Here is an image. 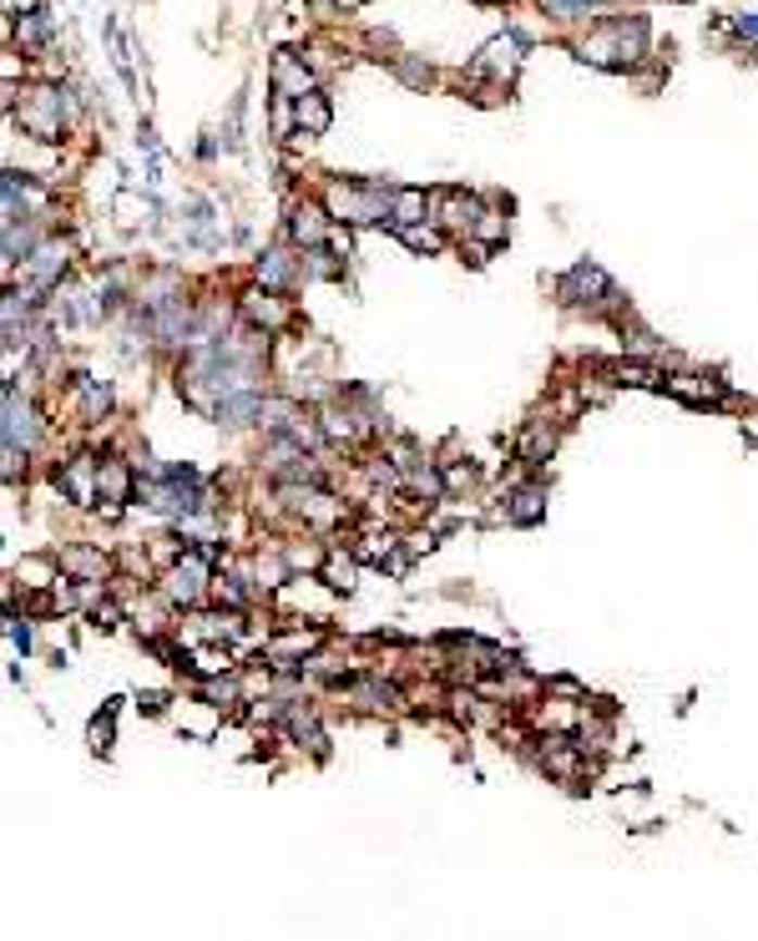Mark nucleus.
Segmentation results:
<instances>
[{
  "label": "nucleus",
  "mask_w": 758,
  "mask_h": 941,
  "mask_svg": "<svg viewBox=\"0 0 758 941\" xmlns=\"http://www.w3.org/2000/svg\"><path fill=\"white\" fill-rule=\"evenodd\" d=\"M213 562L198 552V547H182V557L167 562V573H162V603L167 607H198L213 592Z\"/></svg>",
  "instance_id": "nucleus-6"
},
{
  "label": "nucleus",
  "mask_w": 758,
  "mask_h": 941,
  "mask_svg": "<svg viewBox=\"0 0 758 941\" xmlns=\"http://www.w3.org/2000/svg\"><path fill=\"white\" fill-rule=\"evenodd\" d=\"M61 573H72L76 582H106L112 577V557H106L102 547H61Z\"/></svg>",
  "instance_id": "nucleus-14"
},
{
  "label": "nucleus",
  "mask_w": 758,
  "mask_h": 941,
  "mask_svg": "<svg viewBox=\"0 0 758 941\" xmlns=\"http://www.w3.org/2000/svg\"><path fill=\"white\" fill-rule=\"evenodd\" d=\"M329 208H324V198H293L289 203V218H283V234H289V243L299 253L304 249H319V243H329Z\"/></svg>",
  "instance_id": "nucleus-7"
},
{
  "label": "nucleus",
  "mask_w": 758,
  "mask_h": 941,
  "mask_svg": "<svg viewBox=\"0 0 758 941\" xmlns=\"http://www.w3.org/2000/svg\"><path fill=\"white\" fill-rule=\"evenodd\" d=\"M0 396H5V476L15 481V466H26V456L36 451V441H41L46 421L36 415V405L15 390V380H5Z\"/></svg>",
  "instance_id": "nucleus-5"
},
{
  "label": "nucleus",
  "mask_w": 758,
  "mask_h": 941,
  "mask_svg": "<svg viewBox=\"0 0 758 941\" xmlns=\"http://www.w3.org/2000/svg\"><path fill=\"white\" fill-rule=\"evenodd\" d=\"M602 0H541V11L556 15V21H582V15H597Z\"/></svg>",
  "instance_id": "nucleus-29"
},
{
  "label": "nucleus",
  "mask_w": 758,
  "mask_h": 941,
  "mask_svg": "<svg viewBox=\"0 0 758 941\" xmlns=\"http://www.w3.org/2000/svg\"><path fill=\"white\" fill-rule=\"evenodd\" d=\"M738 30H744V36H758V15H754V21H748V15H738Z\"/></svg>",
  "instance_id": "nucleus-33"
},
{
  "label": "nucleus",
  "mask_w": 758,
  "mask_h": 941,
  "mask_svg": "<svg viewBox=\"0 0 758 941\" xmlns=\"http://www.w3.org/2000/svg\"><path fill=\"white\" fill-rule=\"evenodd\" d=\"M430 218V192L425 188H394V208H390V228H409V223Z\"/></svg>",
  "instance_id": "nucleus-23"
},
{
  "label": "nucleus",
  "mask_w": 758,
  "mask_h": 941,
  "mask_svg": "<svg viewBox=\"0 0 758 941\" xmlns=\"http://www.w3.org/2000/svg\"><path fill=\"white\" fill-rule=\"evenodd\" d=\"M571 51H577V61H592L602 72H628L653 51V26H647V15H607Z\"/></svg>",
  "instance_id": "nucleus-1"
},
{
  "label": "nucleus",
  "mask_w": 758,
  "mask_h": 941,
  "mask_svg": "<svg viewBox=\"0 0 758 941\" xmlns=\"http://www.w3.org/2000/svg\"><path fill=\"white\" fill-rule=\"evenodd\" d=\"M11 117L21 122V133L30 142H61V133H66V91L56 81H41V87L21 91V106H11Z\"/></svg>",
  "instance_id": "nucleus-3"
},
{
  "label": "nucleus",
  "mask_w": 758,
  "mask_h": 941,
  "mask_svg": "<svg viewBox=\"0 0 758 941\" xmlns=\"http://www.w3.org/2000/svg\"><path fill=\"white\" fill-rule=\"evenodd\" d=\"M142 708L147 714H162V708H167V693H142Z\"/></svg>",
  "instance_id": "nucleus-32"
},
{
  "label": "nucleus",
  "mask_w": 758,
  "mask_h": 941,
  "mask_svg": "<svg viewBox=\"0 0 758 941\" xmlns=\"http://www.w3.org/2000/svg\"><path fill=\"white\" fill-rule=\"evenodd\" d=\"M97 497H102V501H117V506H127V501L137 497V470H131L122 456H106V461H102V481H97Z\"/></svg>",
  "instance_id": "nucleus-21"
},
{
  "label": "nucleus",
  "mask_w": 758,
  "mask_h": 941,
  "mask_svg": "<svg viewBox=\"0 0 758 941\" xmlns=\"http://www.w3.org/2000/svg\"><path fill=\"white\" fill-rule=\"evenodd\" d=\"M238 310H243V319L253 324V329H263V335H278L283 324L293 319V310H289V299L278 294V289H249V294L238 299Z\"/></svg>",
  "instance_id": "nucleus-12"
},
{
  "label": "nucleus",
  "mask_w": 758,
  "mask_h": 941,
  "mask_svg": "<svg viewBox=\"0 0 758 941\" xmlns=\"http://www.w3.org/2000/svg\"><path fill=\"white\" fill-rule=\"evenodd\" d=\"M394 234H400V243H405V249H415V253H440V249H445V238H451L435 218L409 223V228H394Z\"/></svg>",
  "instance_id": "nucleus-24"
},
{
  "label": "nucleus",
  "mask_w": 758,
  "mask_h": 941,
  "mask_svg": "<svg viewBox=\"0 0 758 941\" xmlns=\"http://www.w3.org/2000/svg\"><path fill=\"white\" fill-rule=\"evenodd\" d=\"M324 208H329L334 223L375 228V223H390L394 188L390 183H369V177H334V183L324 188Z\"/></svg>",
  "instance_id": "nucleus-2"
},
{
  "label": "nucleus",
  "mask_w": 758,
  "mask_h": 941,
  "mask_svg": "<svg viewBox=\"0 0 758 941\" xmlns=\"http://www.w3.org/2000/svg\"><path fill=\"white\" fill-rule=\"evenodd\" d=\"M556 436H561V430H556L552 421H526L521 436H516V461H521V466H546L556 451Z\"/></svg>",
  "instance_id": "nucleus-17"
},
{
  "label": "nucleus",
  "mask_w": 758,
  "mask_h": 941,
  "mask_svg": "<svg viewBox=\"0 0 758 941\" xmlns=\"http://www.w3.org/2000/svg\"><path fill=\"white\" fill-rule=\"evenodd\" d=\"M117 618H122V607L102 592V603H91V628H117Z\"/></svg>",
  "instance_id": "nucleus-30"
},
{
  "label": "nucleus",
  "mask_w": 758,
  "mask_h": 941,
  "mask_svg": "<svg viewBox=\"0 0 758 941\" xmlns=\"http://www.w3.org/2000/svg\"><path fill=\"white\" fill-rule=\"evenodd\" d=\"M541 516H546V486L531 481V486H516L506 501V522L510 527H536Z\"/></svg>",
  "instance_id": "nucleus-20"
},
{
  "label": "nucleus",
  "mask_w": 758,
  "mask_h": 941,
  "mask_svg": "<svg viewBox=\"0 0 758 941\" xmlns=\"http://www.w3.org/2000/svg\"><path fill=\"white\" fill-rule=\"evenodd\" d=\"M263 400L258 390H238V396H223L218 405H213V421L228 430H243V426H258V415H263Z\"/></svg>",
  "instance_id": "nucleus-18"
},
{
  "label": "nucleus",
  "mask_w": 758,
  "mask_h": 941,
  "mask_svg": "<svg viewBox=\"0 0 758 941\" xmlns=\"http://www.w3.org/2000/svg\"><path fill=\"white\" fill-rule=\"evenodd\" d=\"M293 122H299V137H324L329 133V122H334V106H329V97L314 87L308 97L293 102Z\"/></svg>",
  "instance_id": "nucleus-22"
},
{
  "label": "nucleus",
  "mask_w": 758,
  "mask_h": 941,
  "mask_svg": "<svg viewBox=\"0 0 758 941\" xmlns=\"http://www.w3.org/2000/svg\"><path fill=\"white\" fill-rule=\"evenodd\" d=\"M87 739H91V750H97V754H112V744H117V704H106L102 714L91 719Z\"/></svg>",
  "instance_id": "nucleus-27"
},
{
  "label": "nucleus",
  "mask_w": 758,
  "mask_h": 941,
  "mask_svg": "<svg viewBox=\"0 0 758 941\" xmlns=\"http://www.w3.org/2000/svg\"><path fill=\"white\" fill-rule=\"evenodd\" d=\"M506 213H501V208H481V218H476V228H470V238H485V243H491V249H501V243H506Z\"/></svg>",
  "instance_id": "nucleus-28"
},
{
  "label": "nucleus",
  "mask_w": 758,
  "mask_h": 941,
  "mask_svg": "<svg viewBox=\"0 0 758 941\" xmlns=\"http://www.w3.org/2000/svg\"><path fill=\"white\" fill-rule=\"evenodd\" d=\"M668 396L687 400V405H723L729 385L713 380V375H668Z\"/></svg>",
  "instance_id": "nucleus-19"
},
{
  "label": "nucleus",
  "mask_w": 758,
  "mask_h": 941,
  "mask_svg": "<svg viewBox=\"0 0 758 941\" xmlns=\"http://www.w3.org/2000/svg\"><path fill=\"white\" fill-rule=\"evenodd\" d=\"M72 396H76V415H81V426H102L106 415H112V385H106V380L76 375Z\"/></svg>",
  "instance_id": "nucleus-16"
},
{
  "label": "nucleus",
  "mask_w": 758,
  "mask_h": 941,
  "mask_svg": "<svg viewBox=\"0 0 758 941\" xmlns=\"http://www.w3.org/2000/svg\"><path fill=\"white\" fill-rule=\"evenodd\" d=\"M112 213H117L122 228H142V223H152V203L147 198H137L131 188L117 192V203H112Z\"/></svg>",
  "instance_id": "nucleus-26"
},
{
  "label": "nucleus",
  "mask_w": 758,
  "mask_h": 941,
  "mask_svg": "<svg viewBox=\"0 0 758 941\" xmlns=\"http://www.w3.org/2000/svg\"><path fill=\"white\" fill-rule=\"evenodd\" d=\"M268 81H274V97H289V102H299V97L314 91V72H308L304 57H293V51H278Z\"/></svg>",
  "instance_id": "nucleus-15"
},
{
  "label": "nucleus",
  "mask_w": 758,
  "mask_h": 941,
  "mask_svg": "<svg viewBox=\"0 0 758 941\" xmlns=\"http://www.w3.org/2000/svg\"><path fill=\"white\" fill-rule=\"evenodd\" d=\"M521 57H526V41L516 30H501V36H491L481 46V57L470 61V76H491L496 87H506L510 76L521 72Z\"/></svg>",
  "instance_id": "nucleus-8"
},
{
  "label": "nucleus",
  "mask_w": 758,
  "mask_h": 941,
  "mask_svg": "<svg viewBox=\"0 0 758 941\" xmlns=\"http://www.w3.org/2000/svg\"><path fill=\"white\" fill-rule=\"evenodd\" d=\"M556 299L567 304V310H586V314H607V310H622V294H617V284L602 274L592 259H582V264H571L561 279H556Z\"/></svg>",
  "instance_id": "nucleus-4"
},
{
  "label": "nucleus",
  "mask_w": 758,
  "mask_h": 941,
  "mask_svg": "<svg viewBox=\"0 0 758 941\" xmlns=\"http://www.w3.org/2000/svg\"><path fill=\"white\" fill-rule=\"evenodd\" d=\"M319 577H324V588H329V592H350L354 588V557H344L339 547H329V557H324Z\"/></svg>",
  "instance_id": "nucleus-25"
},
{
  "label": "nucleus",
  "mask_w": 758,
  "mask_h": 941,
  "mask_svg": "<svg viewBox=\"0 0 758 941\" xmlns=\"http://www.w3.org/2000/svg\"><path fill=\"white\" fill-rule=\"evenodd\" d=\"M66 264H72V243L51 238V243H41L30 259H21V274H26L30 284H41V289H61V279H66Z\"/></svg>",
  "instance_id": "nucleus-13"
},
{
  "label": "nucleus",
  "mask_w": 758,
  "mask_h": 941,
  "mask_svg": "<svg viewBox=\"0 0 758 941\" xmlns=\"http://www.w3.org/2000/svg\"><path fill=\"white\" fill-rule=\"evenodd\" d=\"M97 481H102V461L87 456V451L56 466V491L72 501V506H91V501H102V497H97Z\"/></svg>",
  "instance_id": "nucleus-10"
},
{
  "label": "nucleus",
  "mask_w": 758,
  "mask_h": 941,
  "mask_svg": "<svg viewBox=\"0 0 758 941\" xmlns=\"http://www.w3.org/2000/svg\"><path fill=\"white\" fill-rule=\"evenodd\" d=\"M481 198H470L466 188H435L430 192V218L445 228V234L466 238L470 228H476V218H481Z\"/></svg>",
  "instance_id": "nucleus-9"
},
{
  "label": "nucleus",
  "mask_w": 758,
  "mask_h": 941,
  "mask_svg": "<svg viewBox=\"0 0 758 941\" xmlns=\"http://www.w3.org/2000/svg\"><path fill=\"white\" fill-rule=\"evenodd\" d=\"M394 72L405 76L409 87H430V66H420V61H400V66H394Z\"/></svg>",
  "instance_id": "nucleus-31"
},
{
  "label": "nucleus",
  "mask_w": 758,
  "mask_h": 941,
  "mask_svg": "<svg viewBox=\"0 0 758 941\" xmlns=\"http://www.w3.org/2000/svg\"><path fill=\"white\" fill-rule=\"evenodd\" d=\"M253 279H258L263 289L289 294V289H299V284L308 279V268H304V259H293V243H289V249H263L258 264H253Z\"/></svg>",
  "instance_id": "nucleus-11"
}]
</instances>
